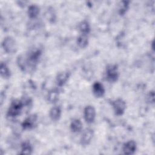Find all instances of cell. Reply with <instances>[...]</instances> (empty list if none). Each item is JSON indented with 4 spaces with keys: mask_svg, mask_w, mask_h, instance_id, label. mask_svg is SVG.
Returning a JSON list of instances; mask_svg holds the SVG:
<instances>
[{
    "mask_svg": "<svg viewBox=\"0 0 155 155\" xmlns=\"http://www.w3.org/2000/svg\"><path fill=\"white\" fill-rule=\"evenodd\" d=\"M59 99V91L57 89H52L48 93L47 95V100L50 103L56 102Z\"/></svg>",
    "mask_w": 155,
    "mask_h": 155,
    "instance_id": "16",
    "label": "cell"
},
{
    "mask_svg": "<svg viewBox=\"0 0 155 155\" xmlns=\"http://www.w3.org/2000/svg\"><path fill=\"white\" fill-rule=\"evenodd\" d=\"M50 117L53 121L58 120L61 116V109L58 106L53 107L50 110Z\"/></svg>",
    "mask_w": 155,
    "mask_h": 155,
    "instance_id": "12",
    "label": "cell"
},
{
    "mask_svg": "<svg viewBox=\"0 0 155 155\" xmlns=\"http://www.w3.org/2000/svg\"><path fill=\"white\" fill-rule=\"evenodd\" d=\"M79 29L82 34L87 35L90 31V26L88 21H83L79 23Z\"/></svg>",
    "mask_w": 155,
    "mask_h": 155,
    "instance_id": "18",
    "label": "cell"
},
{
    "mask_svg": "<svg viewBox=\"0 0 155 155\" xmlns=\"http://www.w3.org/2000/svg\"><path fill=\"white\" fill-rule=\"evenodd\" d=\"M77 44L81 48H85L88 44V39L87 35L81 34L77 39Z\"/></svg>",
    "mask_w": 155,
    "mask_h": 155,
    "instance_id": "19",
    "label": "cell"
},
{
    "mask_svg": "<svg viewBox=\"0 0 155 155\" xmlns=\"http://www.w3.org/2000/svg\"><path fill=\"white\" fill-rule=\"evenodd\" d=\"M122 5L119 8V13L120 15H124L127 11L129 7V2L128 1H122Z\"/></svg>",
    "mask_w": 155,
    "mask_h": 155,
    "instance_id": "20",
    "label": "cell"
},
{
    "mask_svg": "<svg viewBox=\"0 0 155 155\" xmlns=\"http://www.w3.org/2000/svg\"><path fill=\"white\" fill-rule=\"evenodd\" d=\"M33 151V148L29 142L25 141L21 145V154H31Z\"/></svg>",
    "mask_w": 155,
    "mask_h": 155,
    "instance_id": "15",
    "label": "cell"
},
{
    "mask_svg": "<svg viewBox=\"0 0 155 155\" xmlns=\"http://www.w3.org/2000/svg\"><path fill=\"white\" fill-rule=\"evenodd\" d=\"M105 77L109 82H115L119 78L118 68L116 65H109L106 68Z\"/></svg>",
    "mask_w": 155,
    "mask_h": 155,
    "instance_id": "4",
    "label": "cell"
},
{
    "mask_svg": "<svg viewBox=\"0 0 155 155\" xmlns=\"http://www.w3.org/2000/svg\"><path fill=\"white\" fill-rule=\"evenodd\" d=\"M70 76V73L68 71H62L59 73L56 77L57 84L59 87L63 86L68 81Z\"/></svg>",
    "mask_w": 155,
    "mask_h": 155,
    "instance_id": "11",
    "label": "cell"
},
{
    "mask_svg": "<svg viewBox=\"0 0 155 155\" xmlns=\"http://www.w3.org/2000/svg\"><path fill=\"white\" fill-rule=\"evenodd\" d=\"M84 119L88 124H91L94 122L96 117V110L91 105H87L84 108Z\"/></svg>",
    "mask_w": 155,
    "mask_h": 155,
    "instance_id": "6",
    "label": "cell"
},
{
    "mask_svg": "<svg viewBox=\"0 0 155 155\" xmlns=\"http://www.w3.org/2000/svg\"><path fill=\"white\" fill-rule=\"evenodd\" d=\"M71 130L74 133H79L82 130V124L79 119H73L70 124Z\"/></svg>",
    "mask_w": 155,
    "mask_h": 155,
    "instance_id": "13",
    "label": "cell"
},
{
    "mask_svg": "<svg viewBox=\"0 0 155 155\" xmlns=\"http://www.w3.org/2000/svg\"><path fill=\"white\" fill-rule=\"evenodd\" d=\"M112 105L114 113L117 116H120L124 113L126 109V104L122 99L119 98L113 101Z\"/></svg>",
    "mask_w": 155,
    "mask_h": 155,
    "instance_id": "5",
    "label": "cell"
},
{
    "mask_svg": "<svg viewBox=\"0 0 155 155\" xmlns=\"http://www.w3.org/2000/svg\"><path fill=\"white\" fill-rule=\"evenodd\" d=\"M2 47L6 53L11 54L15 53L18 48L16 41L12 36H7L4 39Z\"/></svg>",
    "mask_w": 155,
    "mask_h": 155,
    "instance_id": "3",
    "label": "cell"
},
{
    "mask_svg": "<svg viewBox=\"0 0 155 155\" xmlns=\"http://www.w3.org/2000/svg\"><path fill=\"white\" fill-rule=\"evenodd\" d=\"M24 105V104L22 101L18 99L13 101L8 109L7 116L12 117L19 116L22 111Z\"/></svg>",
    "mask_w": 155,
    "mask_h": 155,
    "instance_id": "2",
    "label": "cell"
},
{
    "mask_svg": "<svg viewBox=\"0 0 155 155\" xmlns=\"http://www.w3.org/2000/svg\"><path fill=\"white\" fill-rule=\"evenodd\" d=\"M148 99H149V101L151 103H154V93L153 91H150L149 94H148Z\"/></svg>",
    "mask_w": 155,
    "mask_h": 155,
    "instance_id": "21",
    "label": "cell"
},
{
    "mask_svg": "<svg viewBox=\"0 0 155 155\" xmlns=\"http://www.w3.org/2000/svg\"><path fill=\"white\" fill-rule=\"evenodd\" d=\"M37 120V116L35 114H32L27 117L22 123V127L24 130L32 128Z\"/></svg>",
    "mask_w": 155,
    "mask_h": 155,
    "instance_id": "10",
    "label": "cell"
},
{
    "mask_svg": "<svg viewBox=\"0 0 155 155\" xmlns=\"http://www.w3.org/2000/svg\"><path fill=\"white\" fill-rule=\"evenodd\" d=\"M93 136V131L91 128H87L83 133L81 139V143L82 145L86 146L88 145Z\"/></svg>",
    "mask_w": 155,
    "mask_h": 155,
    "instance_id": "7",
    "label": "cell"
},
{
    "mask_svg": "<svg viewBox=\"0 0 155 155\" xmlns=\"http://www.w3.org/2000/svg\"><path fill=\"white\" fill-rule=\"evenodd\" d=\"M0 73L1 77L4 79H8L10 76V71L7 65L4 62H1V64Z\"/></svg>",
    "mask_w": 155,
    "mask_h": 155,
    "instance_id": "17",
    "label": "cell"
},
{
    "mask_svg": "<svg viewBox=\"0 0 155 155\" xmlns=\"http://www.w3.org/2000/svg\"><path fill=\"white\" fill-rule=\"evenodd\" d=\"M42 54V51L38 48L30 50L25 56H20L18 58L19 67L24 71H29L36 67V65Z\"/></svg>",
    "mask_w": 155,
    "mask_h": 155,
    "instance_id": "1",
    "label": "cell"
},
{
    "mask_svg": "<svg viewBox=\"0 0 155 155\" xmlns=\"http://www.w3.org/2000/svg\"><path fill=\"white\" fill-rule=\"evenodd\" d=\"M92 91L93 94L96 97H102L105 94L104 87L100 82H95L92 86Z\"/></svg>",
    "mask_w": 155,
    "mask_h": 155,
    "instance_id": "9",
    "label": "cell"
},
{
    "mask_svg": "<svg viewBox=\"0 0 155 155\" xmlns=\"http://www.w3.org/2000/svg\"><path fill=\"white\" fill-rule=\"evenodd\" d=\"M28 15L30 18H36L39 13V8L36 5H31L28 8Z\"/></svg>",
    "mask_w": 155,
    "mask_h": 155,
    "instance_id": "14",
    "label": "cell"
},
{
    "mask_svg": "<svg viewBox=\"0 0 155 155\" xmlns=\"http://www.w3.org/2000/svg\"><path fill=\"white\" fill-rule=\"evenodd\" d=\"M136 143L134 140H129L124 143L123 146V151L125 154H133L136 150Z\"/></svg>",
    "mask_w": 155,
    "mask_h": 155,
    "instance_id": "8",
    "label": "cell"
}]
</instances>
